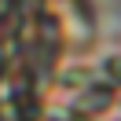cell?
I'll list each match as a JSON object with an SVG mask.
<instances>
[{
	"label": "cell",
	"instance_id": "1",
	"mask_svg": "<svg viewBox=\"0 0 121 121\" xmlns=\"http://www.w3.org/2000/svg\"><path fill=\"white\" fill-rule=\"evenodd\" d=\"M110 99H114V88H110V84H88L77 106H81L84 114H103L106 106H110Z\"/></svg>",
	"mask_w": 121,
	"mask_h": 121
},
{
	"label": "cell",
	"instance_id": "2",
	"mask_svg": "<svg viewBox=\"0 0 121 121\" xmlns=\"http://www.w3.org/2000/svg\"><path fill=\"white\" fill-rule=\"evenodd\" d=\"M106 70H110V77H114V84H121V55H114V59L106 62Z\"/></svg>",
	"mask_w": 121,
	"mask_h": 121
}]
</instances>
